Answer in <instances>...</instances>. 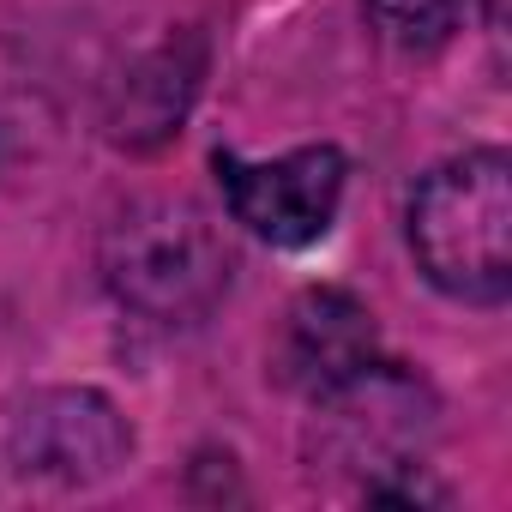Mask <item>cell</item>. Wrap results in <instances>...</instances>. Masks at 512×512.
<instances>
[{
	"label": "cell",
	"instance_id": "1",
	"mask_svg": "<svg viewBox=\"0 0 512 512\" xmlns=\"http://www.w3.org/2000/svg\"><path fill=\"white\" fill-rule=\"evenodd\" d=\"M410 253L452 302L500 308L512 296V157L482 145L434 163L410 193Z\"/></svg>",
	"mask_w": 512,
	"mask_h": 512
},
{
	"label": "cell",
	"instance_id": "3",
	"mask_svg": "<svg viewBox=\"0 0 512 512\" xmlns=\"http://www.w3.org/2000/svg\"><path fill=\"white\" fill-rule=\"evenodd\" d=\"M440 428V398L398 362H368L344 386L314 398V464L350 470L368 500H434L422 458Z\"/></svg>",
	"mask_w": 512,
	"mask_h": 512
},
{
	"label": "cell",
	"instance_id": "6",
	"mask_svg": "<svg viewBox=\"0 0 512 512\" xmlns=\"http://www.w3.org/2000/svg\"><path fill=\"white\" fill-rule=\"evenodd\" d=\"M380 356V332H374V314L350 296V290H302L278 326V344H272V374L302 392V398H320L332 386H344L350 374H362L368 362Z\"/></svg>",
	"mask_w": 512,
	"mask_h": 512
},
{
	"label": "cell",
	"instance_id": "4",
	"mask_svg": "<svg viewBox=\"0 0 512 512\" xmlns=\"http://www.w3.org/2000/svg\"><path fill=\"white\" fill-rule=\"evenodd\" d=\"M133 452L127 416L91 386H43L0 422V464L25 488H97Z\"/></svg>",
	"mask_w": 512,
	"mask_h": 512
},
{
	"label": "cell",
	"instance_id": "5",
	"mask_svg": "<svg viewBox=\"0 0 512 512\" xmlns=\"http://www.w3.org/2000/svg\"><path fill=\"white\" fill-rule=\"evenodd\" d=\"M211 169H217L229 217L247 223L253 235L272 241V247L320 241L332 229L344 181H350V163H344L338 145H302V151L272 157V163H247L235 151H217Z\"/></svg>",
	"mask_w": 512,
	"mask_h": 512
},
{
	"label": "cell",
	"instance_id": "2",
	"mask_svg": "<svg viewBox=\"0 0 512 512\" xmlns=\"http://www.w3.org/2000/svg\"><path fill=\"white\" fill-rule=\"evenodd\" d=\"M235 272L223 229L187 199H133L103 229V284L151 326H199Z\"/></svg>",
	"mask_w": 512,
	"mask_h": 512
},
{
	"label": "cell",
	"instance_id": "7",
	"mask_svg": "<svg viewBox=\"0 0 512 512\" xmlns=\"http://www.w3.org/2000/svg\"><path fill=\"white\" fill-rule=\"evenodd\" d=\"M193 73L199 67H181L175 49H157L133 79H127V103L115 115V133L127 145H157L175 133V121L187 115V97H193Z\"/></svg>",
	"mask_w": 512,
	"mask_h": 512
},
{
	"label": "cell",
	"instance_id": "8",
	"mask_svg": "<svg viewBox=\"0 0 512 512\" xmlns=\"http://www.w3.org/2000/svg\"><path fill=\"white\" fill-rule=\"evenodd\" d=\"M362 13L380 31V43H392L404 55H434L440 43H452L464 31L476 0H362Z\"/></svg>",
	"mask_w": 512,
	"mask_h": 512
}]
</instances>
